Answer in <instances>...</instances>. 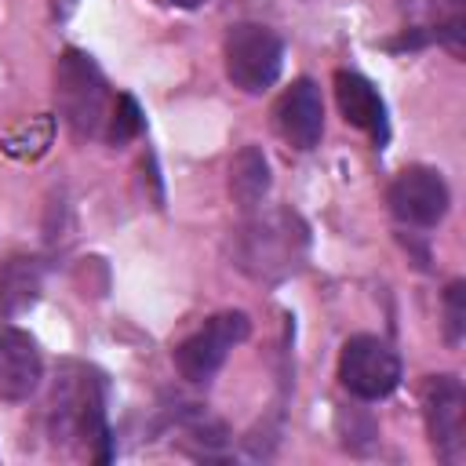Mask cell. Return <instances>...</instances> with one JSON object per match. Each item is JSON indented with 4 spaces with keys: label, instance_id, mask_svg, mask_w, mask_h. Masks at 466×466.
<instances>
[{
    "label": "cell",
    "instance_id": "5b68a950",
    "mask_svg": "<svg viewBox=\"0 0 466 466\" xmlns=\"http://www.w3.org/2000/svg\"><path fill=\"white\" fill-rule=\"evenodd\" d=\"M251 335V320L240 309L211 313L189 339L175 346V368L186 382H211L218 368L226 364L229 350L240 346Z\"/></svg>",
    "mask_w": 466,
    "mask_h": 466
},
{
    "label": "cell",
    "instance_id": "52a82bcc",
    "mask_svg": "<svg viewBox=\"0 0 466 466\" xmlns=\"http://www.w3.org/2000/svg\"><path fill=\"white\" fill-rule=\"evenodd\" d=\"M426 433L444 462H455L466 448V390L455 375H430L419 393Z\"/></svg>",
    "mask_w": 466,
    "mask_h": 466
},
{
    "label": "cell",
    "instance_id": "9a60e30c",
    "mask_svg": "<svg viewBox=\"0 0 466 466\" xmlns=\"http://www.w3.org/2000/svg\"><path fill=\"white\" fill-rule=\"evenodd\" d=\"M142 109H138V102L131 98V95H116V102L109 106V120H106V142L109 146H124V142H131V138H138L142 135Z\"/></svg>",
    "mask_w": 466,
    "mask_h": 466
},
{
    "label": "cell",
    "instance_id": "7c38bea8",
    "mask_svg": "<svg viewBox=\"0 0 466 466\" xmlns=\"http://www.w3.org/2000/svg\"><path fill=\"white\" fill-rule=\"evenodd\" d=\"M44 291V262L36 255H11L0 262V317L11 320L36 306Z\"/></svg>",
    "mask_w": 466,
    "mask_h": 466
},
{
    "label": "cell",
    "instance_id": "2e32d148",
    "mask_svg": "<svg viewBox=\"0 0 466 466\" xmlns=\"http://www.w3.org/2000/svg\"><path fill=\"white\" fill-rule=\"evenodd\" d=\"M462 331H466V284L451 280L444 291V335L455 346L462 339Z\"/></svg>",
    "mask_w": 466,
    "mask_h": 466
},
{
    "label": "cell",
    "instance_id": "6da1fadb",
    "mask_svg": "<svg viewBox=\"0 0 466 466\" xmlns=\"http://www.w3.org/2000/svg\"><path fill=\"white\" fill-rule=\"evenodd\" d=\"M309 248V229L295 211H262L258 218L244 222L233 240V262L251 280H284L291 277Z\"/></svg>",
    "mask_w": 466,
    "mask_h": 466
},
{
    "label": "cell",
    "instance_id": "3957f363",
    "mask_svg": "<svg viewBox=\"0 0 466 466\" xmlns=\"http://www.w3.org/2000/svg\"><path fill=\"white\" fill-rule=\"evenodd\" d=\"M55 98H58V113L62 120L80 135V138H95L106 131L109 120V84L98 69V62L87 51H62L58 66H55Z\"/></svg>",
    "mask_w": 466,
    "mask_h": 466
},
{
    "label": "cell",
    "instance_id": "8992f818",
    "mask_svg": "<svg viewBox=\"0 0 466 466\" xmlns=\"http://www.w3.org/2000/svg\"><path fill=\"white\" fill-rule=\"evenodd\" d=\"M339 382L357 400H382L400 386V357L379 335H353L339 353Z\"/></svg>",
    "mask_w": 466,
    "mask_h": 466
},
{
    "label": "cell",
    "instance_id": "30bf717a",
    "mask_svg": "<svg viewBox=\"0 0 466 466\" xmlns=\"http://www.w3.org/2000/svg\"><path fill=\"white\" fill-rule=\"evenodd\" d=\"M44 357L36 339L15 324H0V400H29L40 390Z\"/></svg>",
    "mask_w": 466,
    "mask_h": 466
},
{
    "label": "cell",
    "instance_id": "9c48e42d",
    "mask_svg": "<svg viewBox=\"0 0 466 466\" xmlns=\"http://www.w3.org/2000/svg\"><path fill=\"white\" fill-rule=\"evenodd\" d=\"M273 124L291 149H317L324 135V98L309 76H299L273 106Z\"/></svg>",
    "mask_w": 466,
    "mask_h": 466
},
{
    "label": "cell",
    "instance_id": "e0dca14e",
    "mask_svg": "<svg viewBox=\"0 0 466 466\" xmlns=\"http://www.w3.org/2000/svg\"><path fill=\"white\" fill-rule=\"evenodd\" d=\"M171 4H178V7H200V4H208V0H171Z\"/></svg>",
    "mask_w": 466,
    "mask_h": 466
},
{
    "label": "cell",
    "instance_id": "5bb4252c",
    "mask_svg": "<svg viewBox=\"0 0 466 466\" xmlns=\"http://www.w3.org/2000/svg\"><path fill=\"white\" fill-rule=\"evenodd\" d=\"M51 138H55V116H33L29 124H18L15 131H7L0 138V149L18 160H36L47 153Z\"/></svg>",
    "mask_w": 466,
    "mask_h": 466
},
{
    "label": "cell",
    "instance_id": "7a4b0ae2",
    "mask_svg": "<svg viewBox=\"0 0 466 466\" xmlns=\"http://www.w3.org/2000/svg\"><path fill=\"white\" fill-rule=\"evenodd\" d=\"M47 433L55 444H73V441H106V393H102V375L91 371L87 364H62L51 400H47Z\"/></svg>",
    "mask_w": 466,
    "mask_h": 466
},
{
    "label": "cell",
    "instance_id": "8fae6325",
    "mask_svg": "<svg viewBox=\"0 0 466 466\" xmlns=\"http://www.w3.org/2000/svg\"><path fill=\"white\" fill-rule=\"evenodd\" d=\"M335 102L346 116V124L360 127L364 135H371L375 146H386L390 138V120H386V102L375 91V84L353 69H339L335 73Z\"/></svg>",
    "mask_w": 466,
    "mask_h": 466
},
{
    "label": "cell",
    "instance_id": "277c9868",
    "mask_svg": "<svg viewBox=\"0 0 466 466\" xmlns=\"http://www.w3.org/2000/svg\"><path fill=\"white\" fill-rule=\"evenodd\" d=\"M222 55H226V76L244 95L269 91L277 84L280 69H284V40L273 29L258 25V22L229 25Z\"/></svg>",
    "mask_w": 466,
    "mask_h": 466
},
{
    "label": "cell",
    "instance_id": "4fadbf2b",
    "mask_svg": "<svg viewBox=\"0 0 466 466\" xmlns=\"http://www.w3.org/2000/svg\"><path fill=\"white\" fill-rule=\"evenodd\" d=\"M273 186V175H269V160L258 146H244L233 160H229V197L237 208L251 211L266 200Z\"/></svg>",
    "mask_w": 466,
    "mask_h": 466
},
{
    "label": "cell",
    "instance_id": "ba28073f",
    "mask_svg": "<svg viewBox=\"0 0 466 466\" xmlns=\"http://www.w3.org/2000/svg\"><path fill=\"white\" fill-rule=\"evenodd\" d=\"M386 204H390L397 222L415 226V229H430L448 215L451 193H448V182L437 167L411 164V167L393 175V182L386 189Z\"/></svg>",
    "mask_w": 466,
    "mask_h": 466
}]
</instances>
